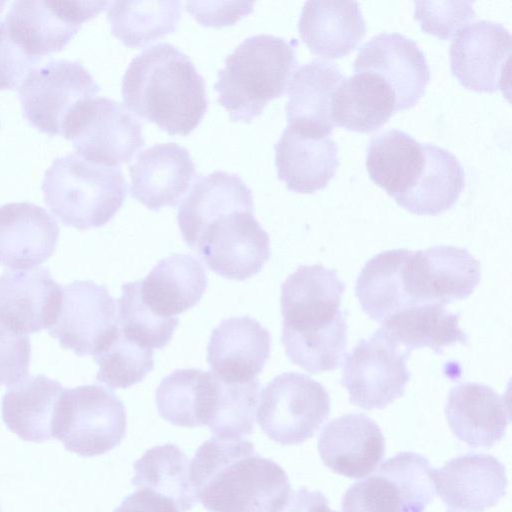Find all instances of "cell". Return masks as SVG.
Masks as SVG:
<instances>
[{
	"label": "cell",
	"instance_id": "obj_8",
	"mask_svg": "<svg viewBox=\"0 0 512 512\" xmlns=\"http://www.w3.org/2000/svg\"><path fill=\"white\" fill-rule=\"evenodd\" d=\"M62 134L76 153L94 163L119 167L145 145L139 121L120 102L96 97L79 104Z\"/></svg>",
	"mask_w": 512,
	"mask_h": 512
},
{
	"label": "cell",
	"instance_id": "obj_21",
	"mask_svg": "<svg viewBox=\"0 0 512 512\" xmlns=\"http://www.w3.org/2000/svg\"><path fill=\"white\" fill-rule=\"evenodd\" d=\"M326 467L348 478L370 475L385 455V439L376 422L364 413H348L331 420L318 439Z\"/></svg>",
	"mask_w": 512,
	"mask_h": 512
},
{
	"label": "cell",
	"instance_id": "obj_29",
	"mask_svg": "<svg viewBox=\"0 0 512 512\" xmlns=\"http://www.w3.org/2000/svg\"><path fill=\"white\" fill-rule=\"evenodd\" d=\"M344 78L332 62L318 59L295 70L288 85V125L330 136L334 128L332 97Z\"/></svg>",
	"mask_w": 512,
	"mask_h": 512
},
{
	"label": "cell",
	"instance_id": "obj_30",
	"mask_svg": "<svg viewBox=\"0 0 512 512\" xmlns=\"http://www.w3.org/2000/svg\"><path fill=\"white\" fill-rule=\"evenodd\" d=\"M159 415L181 427L210 426L218 400V379L211 371L177 369L156 389Z\"/></svg>",
	"mask_w": 512,
	"mask_h": 512
},
{
	"label": "cell",
	"instance_id": "obj_14",
	"mask_svg": "<svg viewBox=\"0 0 512 512\" xmlns=\"http://www.w3.org/2000/svg\"><path fill=\"white\" fill-rule=\"evenodd\" d=\"M511 41L500 23L477 20L463 27L449 49L452 75L475 92L504 91L509 87Z\"/></svg>",
	"mask_w": 512,
	"mask_h": 512
},
{
	"label": "cell",
	"instance_id": "obj_18",
	"mask_svg": "<svg viewBox=\"0 0 512 512\" xmlns=\"http://www.w3.org/2000/svg\"><path fill=\"white\" fill-rule=\"evenodd\" d=\"M62 298L63 288L46 267L5 270L0 276V320L15 332L49 329Z\"/></svg>",
	"mask_w": 512,
	"mask_h": 512
},
{
	"label": "cell",
	"instance_id": "obj_37",
	"mask_svg": "<svg viewBox=\"0 0 512 512\" xmlns=\"http://www.w3.org/2000/svg\"><path fill=\"white\" fill-rule=\"evenodd\" d=\"M180 16L178 0L114 1L107 10L112 34L128 47H142L173 33Z\"/></svg>",
	"mask_w": 512,
	"mask_h": 512
},
{
	"label": "cell",
	"instance_id": "obj_12",
	"mask_svg": "<svg viewBox=\"0 0 512 512\" xmlns=\"http://www.w3.org/2000/svg\"><path fill=\"white\" fill-rule=\"evenodd\" d=\"M480 278V262L467 249L447 245L411 251L402 270L403 288L412 305L464 300Z\"/></svg>",
	"mask_w": 512,
	"mask_h": 512
},
{
	"label": "cell",
	"instance_id": "obj_6",
	"mask_svg": "<svg viewBox=\"0 0 512 512\" xmlns=\"http://www.w3.org/2000/svg\"><path fill=\"white\" fill-rule=\"evenodd\" d=\"M330 410V397L321 383L303 373L286 372L262 390L256 419L271 440L299 445L315 435Z\"/></svg>",
	"mask_w": 512,
	"mask_h": 512
},
{
	"label": "cell",
	"instance_id": "obj_34",
	"mask_svg": "<svg viewBox=\"0 0 512 512\" xmlns=\"http://www.w3.org/2000/svg\"><path fill=\"white\" fill-rule=\"evenodd\" d=\"M423 147L425 162L420 176L395 201L413 214L435 216L456 203L465 186V173L448 150L430 143H423Z\"/></svg>",
	"mask_w": 512,
	"mask_h": 512
},
{
	"label": "cell",
	"instance_id": "obj_46",
	"mask_svg": "<svg viewBox=\"0 0 512 512\" xmlns=\"http://www.w3.org/2000/svg\"><path fill=\"white\" fill-rule=\"evenodd\" d=\"M247 1H187L186 10L202 25L220 28L232 25L253 10Z\"/></svg>",
	"mask_w": 512,
	"mask_h": 512
},
{
	"label": "cell",
	"instance_id": "obj_50",
	"mask_svg": "<svg viewBox=\"0 0 512 512\" xmlns=\"http://www.w3.org/2000/svg\"><path fill=\"white\" fill-rule=\"evenodd\" d=\"M0 512H1V510H0Z\"/></svg>",
	"mask_w": 512,
	"mask_h": 512
},
{
	"label": "cell",
	"instance_id": "obj_9",
	"mask_svg": "<svg viewBox=\"0 0 512 512\" xmlns=\"http://www.w3.org/2000/svg\"><path fill=\"white\" fill-rule=\"evenodd\" d=\"M99 90L90 72L79 62L69 60L35 67L18 88L25 118L50 135L62 134L72 111L94 98Z\"/></svg>",
	"mask_w": 512,
	"mask_h": 512
},
{
	"label": "cell",
	"instance_id": "obj_36",
	"mask_svg": "<svg viewBox=\"0 0 512 512\" xmlns=\"http://www.w3.org/2000/svg\"><path fill=\"white\" fill-rule=\"evenodd\" d=\"M407 249L383 251L363 266L355 286L362 310L380 324L411 306L402 282V270L410 254Z\"/></svg>",
	"mask_w": 512,
	"mask_h": 512
},
{
	"label": "cell",
	"instance_id": "obj_25",
	"mask_svg": "<svg viewBox=\"0 0 512 512\" xmlns=\"http://www.w3.org/2000/svg\"><path fill=\"white\" fill-rule=\"evenodd\" d=\"M445 416L453 434L473 448L491 447L500 441L511 419L508 398L475 382L451 389Z\"/></svg>",
	"mask_w": 512,
	"mask_h": 512
},
{
	"label": "cell",
	"instance_id": "obj_22",
	"mask_svg": "<svg viewBox=\"0 0 512 512\" xmlns=\"http://www.w3.org/2000/svg\"><path fill=\"white\" fill-rule=\"evenodd\" d=\"M129 170L131 196L153 211L175 206L196 176L189 151L175 142L141 151Z\"/></svg>",
	"mask_w": 512,
	"mask_h": 512
},
{
	"label": "cell",
	"instance_id": "obj_7",
	"mask_svg": "<svg viewBox=\"0 0 512 512\" xmlns=\"http://www.w3.org/2000/svg\"><path fill=\"white\" fill-rule=\"evenodd\" d=\"M432 472L425 456L400 452L350 486L341 512H424L435 495Z\"/></svg>",
	"mask_w": 512,
	"mask_h": 512
},
{
	"label": "cell",
	"instance_id": "obj_1",
	"mask_svg": "<svg viewBox=\"0 0 512 512\" xmlns=\"http://www.w3.org/2000/svg\"><path fill=\"white\" fill-rule=\"evenodd\" d=\"M196 501L209 512H280L291 485L284 469L242 437L213 435L189 464Z\"/></svg>",
	"mask_w": 512,
	"mask_h": 512
},
{
	"label": "cell",
	"instance_id": "obj_41",
	"mask_svg": "<svg viewBox=\"0 0 512 512\" xmlns=\"http://www.w3.org/2000/svg\"><path fill=\"white\" fill-rule=\"evenodd\" d=\"M117 303L118 325L126 338L150 349H161L169 343L179 319L161 317L151 311L140 297L139 280L122 285Z\"/></svg>",
	"mask_w": 512,
	"mask_h": 512
},
{
	"label": "cell",
	"instance_id": "obj_27",
	"mask_svg": "<svg viewBox=\"0 0 512 512\" xmlns=\"http://www.w3.org/2000/svg\"><path fill=\"white\" fill-rule=\"evenodd\" d=\"M235 210H253L252 191L241 177L220 170L198 177L178 209L184 241L192 248L208 224Z\"/></svg>",
	"mask_w": 512,
	"mask_h": 512
},
{
	"label": "cell",
	"instance_id": "obj_15",
	"mask_svg": "<svg viewBox=\"0 0 512 512\" xmlns=\"http://www.w3.org/2000/svg\"><path fill=\"white\" fill-rule=\"evenodd\" d=\"M117 327L116 303L107 287L76 280L63 288L60 312L48 330L62 348L94 356Z\"/></svg>",
	"mask_w": 512,
	"mask_h": 512
},
{
	"label": "cell",
	"instance_id": "obj_24",
	"mask_svg": "<svg viewBox=\"0 0 512 512\" xmlns=\"http://www.w3.org/2000/svg\"><path fill=\"white\" fill-rule=\"evenodd\" d=\"M60 229L43 207L31 202L0 206V264L11 269H31L54 252Z\"/></svg>",
	"mask_w": 512,
	"mask_h": 512
},
{
	"label": "cell",
	"instance_id": "obj_20",
	"mask_svg": "<svg viewBox=\"0 0 512 512\" xmlns=\"http://www.w3.org/2000/svg\"><path fill=\"white\" fill-rule=\"evenodd\" d=\"M268 330L250 316L230 317L213 329L207 347L212 374L227 383L255 379L270 355Z\"/></svg>",
	"mask_w": 512,
	"mask_h": 512
},
{
	"label": "cell",
	"instance_id": "obj_4",
	"mask_svg": "<svg viewBox=\"0 0 512 512\" xmlns=\"http://www.w3.org/2000/svg\"><path fill=\"white\" fill-rule=\"evenodd\" d=\"M42 191L46 205L64 225L97 228L122 207L127 181L120 167L69 153L53 160L44 174Z\"/></svg>",
	"mask_w": 512,
	"mask_h": 512
},
{
	"label": "cell",
	"instance_id": "obj_33",
	"mask_svg": "<svg viewBox=\"0 0 512 512\" xmlns=\"http://www.w3.org/2000/svg\"><path fill=\"white\" fill-rule=\"evenodd\" d=\"M459 320V313L450 312L444 305L415 304L383 321L379 329L410 353L414 349L430 348L442 354L447 346L468 344V336L459 327Z\"/></svg>",
	"mask_w": 512,
	"mask_h": 512
},
{
	"label": "cell",
	"instance_id": "obj_31",
	"mask_svg": "<svg viewBox=\"0 0 512 512\" xmlns=\"http://www.w3.org/2000/svg\"><path fill=\"white\" fill-rule=\"evenodd\" d=\"M396 112L391 87L377 74L354 72L335 89L331 102L334 126L368 133L379 129Z\"/></svg>",
	"mask_w": 512,
	"mask_h": 512
},
{
	"label": "cell",
	"instance_id": "obj_42",
	"mask_svg": "<svg viewBox=\"0 0 512 512\" xmlns=\"http://www.w3.org/2000/svg\"><path fill=\"white\" fill-rule=\"evenodd\" d=\"M218 381L217 408L209 429L221 437L243 438L250 435L254 430L259 401V380L255 378L243 383Z\"/></svg>",
	"mask_w": 512,
	"mask_h": 512
},
{
	"label": "cell",
	"instance_id": "obj_47",
	"mask_svg": "<svg viewBox=\"0 0 512 512\" xmlns=\"http://www.w3.org/2000/svg\"><path fill=\"white\" fill-rule=\"evenodd\" d=\"M114 512H179L175 503L150 489L139 488L126 496Z\"/></svg>",
	"mask_w": 512,
	"mask_h": 512
},
{
	"label": "cell",
	"instance_id": "obj_16",
	"mask_svg": "<svg viewBox=\"0 0 512 512\" xmlns=\"http://www.w3.org/2000/svg\"><path fill=\"white\" fill-rule=\"evenodd\" d=\"M353 67L354 72L382 77L395 94L396 112L415 106L430 80L423 51L414 40L397 32H383L364 43Z\"/></svg>",
	"mask_w": 512,
	"mask_h": 512
},
{
	"label": "cell",
	"instance_id": "obj_45",
	"mask_svg": "<svg viewBox=\"0 0 512 512\" xmlns=\"http://www.w3.org/2000/svg\"><path fill=\"white\" fill-rule=\"evenodd\" d=\"M40 61L41 57L28 54L12 39L0 20V90L19 88Z\"/></svg>",
	"mask_w": 512,
	"mask_h": 512
},
{
	"label": "cell",
	"instance_id": "obj_48",
	"mask_svg": "<svg viewBox=\"0 0 512 512\" xmlns=\"http://www.w3.org/2000/svg\"><path fill=\"white\" fill-rule=\"evenodd\" d=\"M280 512H336L329 507L324 494L310 491L305 487L291 493L288 502Z\"/></svg>",
	"mask_w": 512,
	"mask_h": 512
},
{
	"label": "cell",
	"instance_id": "obj_28",
	"mask_svg": "<svg viewBox=\"0 0 512 512\" xmlns=\"http://www.w3.org/2000/svg\"><path fill=\"white\" fill-rule=\"evenodd\" d=\"M207 284L205 269L195 257L174 254L160 260L139 280V293L151 311L170 318L195 306Z\"/></svg>",
	"mask_w": 512,
	"mask_h": 512
},
{
	"label": "cell",
	"instance_id": "obj_49",
	"mask_svg": "<svg viewBox=\"0 0 512 512\" xmlns=\"http://www.w3.org/2000/svg\"><path fill=\"white\" fill-rule=\"evenodd\" d=\"M5 3L4 2H0V10L2 8V6L4 5Z\"/></svg>",
	"mask_w": 512,
	"mask_h": 512
},
{
	"label": "cell",
	"instance_id": "obj_11",
	"mask_svg": "<svg viewBox=\"0 0 512 512\" xmlns=\"http://www.w3.org/2000/svg\"><path fill=\"white\" fill-rule=\"evenodd\" d=\"M192 249L216 274L243 281L259 273L269 259L270 239L253 210H235L208 224Z\"/></svg>",
	"mask_w": 512,
	"mask_h": 512
},
{
	"label": "cell",
	"instance_id": "obj_39",
	"mask_svg": "<svg viewBox=\"0 0 512 512\" xmlns=\"http://www.w3.org/2000/svg\"><path fill=\"white\" fill-rule=\"evenodd\" d=\"M289 360L311 374L337 369L346 351L347 322L341 314L331 325L316 332L282 333Z\"/></svg>",
	"mask_w": 512,
	"mask_h": 512
},
{
	"label": "cell",
	"instance_id": "obj_35",
	"mask_svg": "<svg viewBox=\"0 0 512 512\" xmlns=\"http://www.w3.org/2000/svg\"><path fill=\"white\" fill-rule=\"evenodd\" d=\"M424 162L423 143L399 129L374 136L367 146L366 168L370 179L394 199L412 188Z\"/></svg>",
	"mask_w": 512,
	"mask_h": 512
},
{
	"label": "cell",
	"instance_id": "obj_10",
	"mask_svg": "<svg viewBox=\"0 0 512 512\" xmlns=\"http://www.w3.org/2000/svg\"><path fill=\"white\" fill-rule=\"evenodd\" d=\"M409 356L380 329L361 339L343 365L341 384L350 403L366 410L383 409L403 396L411 375Z\"/></svg>",
	"mask_w": 512,
	"mask_h": 512
},
{
	"label": "cell",
	"instance_id": "obj_2",
	"mask_svg": "<svg viewBox=\"0 0 512 512\" xmlns=\"http://www.w3.org/2000/svg\"><path fill=\"white\" fill-rule=\"evenodd\" d=\"M121 93L127 109L170 135L190 134L208 108L203 77L185 53L166 42L132 59Z\"/></svg>",
	"mask_w": 512,
	"mask_h": 512
},
{
	"label": "cell",
	"instance_id": "obj_44",
	"mask_svg": "<svg viewBox=\"0 0 512 512\" xmlns=\"http://www.w3.org/2000/svg\"><path fill=\"white\" fill-rule=\"evenodd\" d=\"M29 337L15 332L0 320V386H13L29 372Z\"/></svg>",
	"mask_w": 512,
	"mask_h": 512
},
{
	"label": "cell",
	"instance_id": "obj_32",
	"mask_svg": "<svg viewBox=\"0 0 512 512\" xmlns=\"http://www.w3.org/2000/svg\"><path fill=\"white\" fill-rule=\"evenodd\" d=\"M62 385L43 374L30 376L10 386L2 398V420L21 439L44 442L52 429Z\"/></svg>",
	"mask_w": 512,
	"mask_h": 512
},
{
	"label": "cell",
	"instance_id": "obj_26",
	"mask_svg": "<svg viewBox=\"0 0 512 512\" xmlns=\"http://www.w3.org/2000/svg\"><path fill=\"white\" fill-rule=\"evenodd\" d=\"M309 50L325 59L348 55L361 42L366 23L357 1H306L298 22Z\"/></svg>",
	"mask_w": 512,
	"mask_h": 512
},
{
	"label": "cell",
	"instance_id": "obj_5",
	"mask_svg": "<svg viewBox=\"0 0 512 512\" xmlns=\"http://www.w3.org/2000/svg\"><path fill=\"white\" fill-rule=\"evenodd\" d=\"M123 402L103 386L65 388L59 399L52 435L83 457L102 455L117 447L126 434Z\"/></svg>",
	"mask_w": 512,
	"mask_h": 512
},
{
	"label": "cell",
	"instance_id": "obj_13",
	"mask_svg": "<svg viewBox=\"0 0 512 512\" xmlns=\"http://www.w3.org/2000/svg\"><path fill=\"white\" fill-rule=\"evenodd\" d=\"M111 2L20 0L11 5L5 24L12 39L32 56L61 50L82 23Z\"/></svg>",
	"mask_w": 512,
	"mask_h": 512
},
{
	"label": "cell",
	"instance_id": "obj_38",
	"mask_svg": "<svg viewBox=\"0 0 512 512\" xmlns=\"http://www.w3.org/2000/svg\"><path fill=\"white\" fill-rule=\"evenodd\" d=\"M189 460L175 444L148 449L133 465L131 483L171 499L179 512L191 510L196 502L189 479Z\"/></svg>",
	"mask_w": 512,
	"mask_h": 512
},
{
	"label": "cell",
	"instance_id": "obj_17",
	"mask_svg": "<svg viewBox=\"0 0 512 512\" xmlns=\"http://www.w3.org/2000/svg\"><path fill=\"white\" fill-rule=\"evenodd\" d=\"M345 284L334 269L321 264L301 265L281 285L282 332L317 331L342 313Z\"/></svg>",
	"mask_w": 512,
	"mask_h": 512
},
{
	"label": "cell",
	"instance_id": "obj_23",
	"mask_svg": "<svg viewBox=\"0 0 512 512\" xmlns=\"http://www.w3.org/2000/svg\"><path fill=\"white\" fill-rule=\"evenodd\" d=\"M278 178L296 193L324 189L339 166L338 146L328 135L288 125L274 145Z\"/></svg>",
	"mask_w": 512,
	"mask_h": 512
},
{
	"label": "cell",
	"instance_id": "obj_43",
	"mask_svg": "<svg viewBox=\"0 0 512 512\" xmlns=\"http://www.w3.org/2000/svg\"><path fill=\"white\" fill-rule=\"evenodd\" d=\"M414 5L421 29L441 40L451 38L476 16L471 1H415Z\"/></svg>",
	"mask_w": 512,
	"mask_h": 512
},
{
	"label": "cell",
	"instance_id": "obj_19",
	"mask_svg": "<svg viewBox=\"0 0 512 512\" xmlns=\"http://www.w3.org/2000/svg\"><path fill=\"white\" fill-rule=\"evenodd\" d=\"M435 491L451 510L483 512L504 496V465L492 455L468 453L432 472Z\"/></svg>",
	"mask_w": 512,
	"mask_h": 512
},
{
	"label": "cell",
	"instance_id": "obj_40",
	"mask_svg": "<svg viewBox=\"0 0 512 512\" xmlns=\"http://www.w3.org/2000/svg\"><path fill=\"white\" fill-rule=\"evenodd\" d=\"M93 357L99 366L97 381L112 389L132 386L154 368L153 350L126 338L119 325Z\"/></svg>",
	"mask_w": 512,
	"mask_h": 512
},
{
	"label": "cell",
	"instance_id": "obj_3",
	"mask_svg": "<svg viewBox=\"0 0 512 512\" xmlns=\"http://www.w3.org/2000/svg\"><path fill=\"white\" fill-rule=\"evenodd\" d=\"M295 39L258 34L244 39L218 71L217 101L233 121L250 123L288 88L298 64Z\"/></svg>",
	"mask_w": 512,
	"mask_h": 512
}]
</instances>
